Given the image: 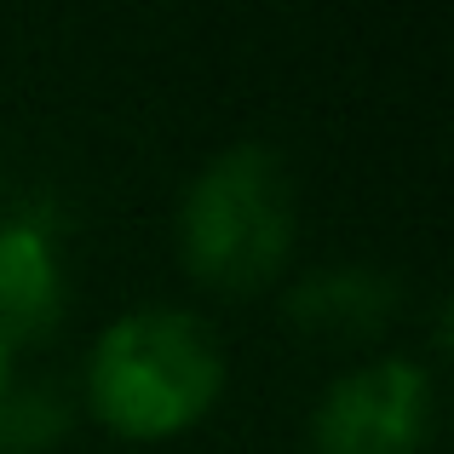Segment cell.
<instances>
[{
  "mask_svg": "<svg viewBox=\"0 0 454 454\" xmlns=\"http://www.w3.org/2000/svg\"><path fill=\"white\" fill-rule=\"evenodd\" d=\"M224 397V345L196 310L145 305L115 317L87 356V409L127 443L184 437Z\"/></svg>",
  "mask_w": 454,
  "mask_h": 454,
  "instance_id": "cell-1",
  "label": "cell"
},
{
  "mask_svg": "<svg viewBox=\"0 0 454 454\" xmlns=\"http://www.w3.org/2000/svg\"><path fill=\"white\" fill-rule=\"evenodd\" d=\"M294 173L270 145L219 150L178 201V259L213 294H259L294 254Z\"/></svg>",
  "mask_w": 454,
  "mask_h": 454,
  "instance_id": "cell-2",
  "label": "cell"
},
{
  "mask_svg": "<svg viewBox=\"0 0 454 454\" xmlns=\"http://www.w3.org/2000/svg\"><path fill=\"white\" fill-rule=\"evenodd\" d=\"M432 420V374L409 356H380L322 391L310 414V454H426Z\"/></svg>",
  "mask_w": 454,
  "mask_h": 454,
  "instance_id": "cell-3",
  "label": "cell"
},
{
  "mask_svg": "<svg viewBox=\"0 0 454 454\" xmlns=\"http://www.w3.org/2000/svg\"><path fill=\"white\" fill-rule=\"evenodd\" d=\"M64 317V265L52 231L35 219L0 224V340L18 345L41 340Z\"/></svg>",
  "mask_w": 454,
  "mask_h": 454,
  "instance_id": "cell-4",
  "label": "cell"
},
{
  "mask_svg": "<svg viewBox=\"0 0 454 454\" xmlns=\"http://www.w3.org/2000/svg\"><path fill=\"white\" fill-rule=\"evenodd\" d=\"M391 310H397V282L386 270H363V265L317 270L288 294L294 328L317 333V340H368L391 322Z\"/></svg>",
  "mask_w": 454,
  "mask_h": 454,
  "instance_id": "cell-5",
  "label": "cell"
},
{
  "mask_svg": "<svg viewBox=\"0 0 454 454\" xmlns=\"http://www.w3.org/2000/svg\"><path fill=\"white\" fill-rule=\"evenodd\" d=\"M64 420L69 414L52 391H6L0 397V454H35L58 443Z\"/></svg>",
  "mask_w": 454,
  "mask_h": 454,
  "instance_id": "cell-6",
  "label": "cell"
},
{
  "mask_svg": "<svg viewBox=\"0 0 454 454\" xmlns=\"http://www.w3.org/2000/svg\"><path fill=\"white\" fill-rule=\"evenodd\" d=\"M6 391H12V345L0 340V397H6Z\"/></svg>",
  "mask_w": 454,
  "mask_h": 454,
  "instance_id": "cell-7",
  "label": "cell"
}]
</instances>
